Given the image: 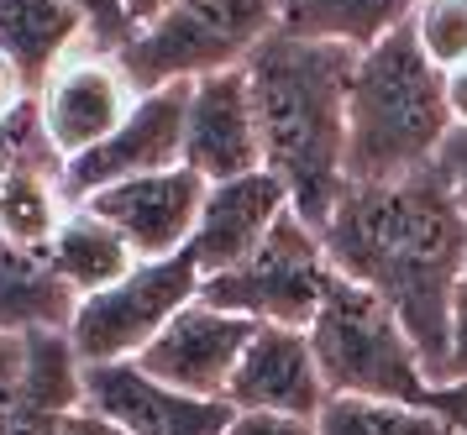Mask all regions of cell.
<instances>
[{"label":"cell","instance_id":"27","mask_svg":"<svg viewBox=\"0 0 467 435\" xmlns=\"http://www.w3.org/2000/svg\"><path fill=\"white\" fill-rule=\"evenodd\" d=\"M32 100H37V89L26 84V74L16 68V63L0 53V126L16 121V116H22V110H26Z\"/></svg>","mask_w":467,"mask_h":435},{"label":"cell","instance_id":"34","mask_svg":"<svg viewBox=\"0 0 467 435\" xmlns=\"http://www.w3.org/2000/svg\"><path fill=\"white\" fill-rule=\"evenodd\" d=\"M173 0H127V16H131V26H148L152 16H163Z\"/></svg>","mask_w":467,"mask_h":435},{"label":"cell","instance_id":"31","mask_svg":"<svg viewBox=\"0 0 467 435\" xmlns=\"http://www.w3.org/2000/svg\"><path fill=\"white\" fill-rule=\"evenodd\" d=\"M441 173L451 179V189L462 194V205H467V131H451L441 147Z\"/></svg>","mask_w":467,"mask_h":435},{"label":"cell","instance_id":"4","mask_svg":"<svg viewBox=\"0 0 467 435\" xmlns=\"http://www.w3.org/2000/svg\"><path fill=\"white\" fill-rule=\"evenodd\" d=\"M310 347H316L326 394H362V399H400V404H425L431 373L400 315L383 305L373 289L352 278H331L310 320Z\"/></svg>","mask_w":467,"mask_h":435},{"label":"cell","instance_id":"10","mask_svg":"<svg viewBox=\"0 0 467 435\" xmlns=\"http://www.w3.org/2000/svg\"><path fill=\"white\" fill-rule=\"evenodd\" d=\"M85 409L116 425L121 435H226L236 415L226 399L158 383L142 362H89Z\"/></svg>","mask_w":467,"mask_h":435},{"label":"cell","instance_id":"8","mask_svg":"<svg viewBox=\"0 0 467 435\" xmlns=\"http://www.w3.org/2000/svg\"><path fill=\"white\" fill-rule=\"evenodd\" d=\"M142 100V89L121 68V53L85 42L79 53H68L37 89V121L53 152L74 163L89 147H100L116 126L131 116V105Z\"/></svg>","mask_w":467,"mask_h":435},{"label":"cell","instance_id":"3","mask_svg":"<svg viewBox=\"0 0 467 435\" xmlns=\"http://www.w3.org/2000/svg\"><path fill=\"white\" fill-rule=\"evenodd\" d=\"M451 131L446 74L420 53L410 21L358 53L347 95V184L415 179L441 163Z\"/></svg>","mask_w":467,"mask_h":435},{"label":"cell","instance_id":"26","mask_svg":"<svg viewBox=\"0 0 467 435\" xmlns=\"http://www.w3.org/2000/svg\"><path fill=\"white\" fill-rule=\"evenodd\" d=\"M425 409L441 419L451 435H467V378H441V383H431Z\"/></svg>","mask_w":467,"mask_h":435},{"label":"cell","instance_id":"11","mask_svg":"<svg viewBox=\"0 0 467 435\" xmlns=\"http://www.w3.org/2000/svg\"><path fill=\"white\" fill-rule=\"evenodd\" d=\"M205 179L194 168H163V173H142L127 184H110L89 194L85 205L110 221L127 236L137 263H163V257H184L190 236L200 226V205H205Z\"/></svg>","mask_w":467,"mask_h":435},{"label":"cell","instance_id":"17","mask_svg":"<svg viewBox=\"0 0 467 435\" xmlns=\"http://www.w3.org/2000/svg\"><path fill=\"white\" fill-rule=\"evenodd\" d=\"M89 42L85 16L68 0H0V53L26 74L32 89Z\"/></svg>","mask_w":467,"mask_h":435},{"label":"cell","instance_id":"13","mask_svg":"<svg viewBox=\"0 0 467 435\" xmlns=\"http://www.w3.org/2000/svg\"><path fill=\"white\" fill-rule=\"evenodd\" d=\"M289 210H295L289 205V189L268 168L211 184L205 189V205H200V226L190 236V252H184L194 263V273H200V284L242 268Z\"/></svg>","mask_w":467,"mask_h":435},{"label":"cell","instance_id":"22","mask_svg":"<svg viewBox=\"0 0 467 435\" xmlns=\"http://www.w3.org/2000/svg\"><path fill=\"white\" fill-rule=\"evenodd\" d=\"M316 435H451L425 404L331 394L316 415Z\"/></svg>","mask_w":467,"mask_h":435},{"label":"cell","instance_id":"24","mask_svg":"<svg viewBox=\"0 0 467 435\" xmlns=\"http://www.w3.org/2000/svg\"><path fill=\"white\" fill-rule=\"evenodd\" d=\"M79 16H85V26H89V42L95 47H110V53H121L131 42V16H127V0H68Z\"/></svg>","mask_w":467,"mask_h":435},{"label":"cell","instance_id":"14","mask_svg":"<svg viewBox=\"0 0 467 435\" xmlns=\"http://www.w3.org/2000/svg\"><path fill=\"white\" fill-rule=\"evenodd\" d=\"M184 168H194L205 184L242 179V173L263 168V131H257L247 68L190 84V100H184Z\"/></svg>","mask_w":467,"mask_h":435},{"label":"cell","instance_id":"28","mask_svg":"<svg viewBox=\"0 0 467 435\" xmlns=\"http://www.w3.org/2000/svg\"><path fill=\"white\" fill-rule=\"evenodd\" d=\"M446 378H467V263L457 294H451V368H446Z\"/></svg>","mask_w":467,"mask_h":435},{"label":"cell","instance_id":"21","mask_svg":"<svg viewBox=\"0 0 467 435\" xmlns=\"http://www.w3.org/2000/svg\"><path fill=\"white\" fill-rule=\"evenodd\" d=\"M64 163L43 168H16L0 179V236L26 242V247H47V236L64 221Z\"/></svg>","mask_w":467,"mask_h":435},{"label":"cell","instance_id":"9","mask_svg":"<svg viewBox=\"0 0 467 435\" xmlns=\"http://www.w3.org/2000/svg\"><path fill=\"white\" fill-rule=\"evenodd\" d=\"M184 100H190V84L148 89L106 142L89 147L85 158H74V163H64L68 205H85L89 194H100L110 184H127V179L163 173V168L184 163Z\"/></svg>","mask_w":467,"mask_h":435},{"label":"cell","instance_id":"29","mask_svg":"<svg viewBox=\"0 0 467 435\" xmlns=\"http://www.w3.org/2000/svg\"><path fill=\"white\" fill-rule=\"evenodd\" d=\"M64 419L68 415H37V409H0V435H64Z\"/></svg>","mask_w":467,"mask_h":435},{"label":"cell","instance_id":"12","mask_svg":"<svg viewBox=\"0 0 467 435\" xmlns=\"http://www.w3.org/2000/svg\"><path fill=\"white\" fill-rule=\"evenodd\" d=\"M247 341H253V320L221 310V305H211V299L200 294V299H190V305L158 331V341H152L137 362H142L158 383H169V388L226 399V383H232L236 362L247 352Z\"/></svg>","mask_w":467,"mask_h":435},{"label":"cell","instance_id":"16","mask_svg":"<svg viewBox=\"0 0 467 435\" xmlns=\"http://www.w3.org/2000/svg\"><path fill=\"white\" fill-rule=\"evenodd\" d=\"M74 310H79V294L47 257V247H26V242L0 236V331H68Z\"/></svg>","mask_w":467,"mask_h":435},{"label":"cell","instance_id":"23","mask_svg":"<svg viewBox=\"0 0 467 435\" xmlns=\"http://www.w3.org/2000/svg\"><path fill=\"white\" fill-rule=\"evenodd\" d=\"M410 32L441 74L467 63V0H415Z\"/></svg>","mask_w":467,"mask_h":435},{"label":"cell","instance_id":"20","mask_svg":"<svg viewBox=\"0 0 467 435\" xmlns=\"http://www.w3.org/2000/svg\"><path fill=\"white\" fill-rule=\"evenodd\" d=\"M16 404L37 415H74L85 409V362L74 352L68 331L22 336V383Z\"/></svg>","mask_w":467,"mask_h":435},{"label":"cell","instance_id":"19","mask_svg":"<svg viewBox=\"0 0 467 435\" xmlns=\"http://www.w3.org/2000/svg\"><path fill=\"white\" fill-rule=\"evenodd\" d=\"M410 11H415V0H278V26L295 37L368 53L373 42L400 32Z\"/></svg>","mask_w":467,"mask_h":435},{"label":"cell","instance_id":"30","mask_svg":"<svg viewBox=\"0 0 467 435\" xmlns=\"http://www.w3.org/2000/svg\"><path fill=\"white\" fill-rule=\"evenodd\" d=\"M16 383H22V336L0 331V409L16 404Z\"/></svg>","mask_w":467,"mask_h":435},{"label":"cell","instance_id":"5","mask_svg":"<svg viewBox=\"0 0 467 435\" xmlns=\"http://www.w3.org/2000/svg\"><path fill=\"white\" fill-rule=\"evenodd\" d=\"M274 32L278 0H173L163 16L131 32L121 68L142 95L169 84H200L211 74L247 68V58Z\"/></svg>","mask_w":467,"mask_h":435},{"label":"cell","instance_id":"7","mask_svg":"<svg viewBox=\"0 0 467 435\" xmlns=\"http://www.w3.org/2000/svg\"><path fill=\"white\" fill-rule=\"evenodd\" d=\"M190 299H200V273L190 257L137 263L110 289L79 299V310L68 320V341L85 368L89 362H137Z\"/></svg>","mask_w":467,"mask_h":435},{"label":"cell","instance_id":"18","mask_svg":"<svg viewBox=\"0 0 467 435\" xmlns=\"http://www.w3.org/2000/svg\"><path fill=\"white\" fill-rule=\"evenodd\" d=\"M47 257L58 263V273L74 284L79 299H85V294L110 289L116 278H127V273L137 268L127 236L110 226V221H100L89 205H68L64 210L58 231L47 236Z\"/></svg>","mask_w":467,"mask_h":435},{"label":"cell","instance_id":"15","mask_svg":"<svg viewBox=\"0 0 467 435\" xmlns=\"http://www.w3.org/2000/svg\"><path fill=\"white\" fill-rule=\"evenodd\" d=\"M326 378H320L316 347L295 326H253V341L226 383L232 409H274V415L316 419L326 404Z\"/></svg>","mask_w":467,"mask_h":435},{"label":"cell","instance_id":"2","mask_svg":"<svg viewBox=\"0 0 467 435\" xmlns=\"http://www.w3.org/2000/svg\"><path fill=\"white\" fill-rule=\"evenodd\" d=\"M358 53L278 26L247 58L263 168L284 179L299 221L326 226L347 194V95Z\"/></svg>","mask_w":467,"mask_h":435},{"label":"cell","instance_id":"1","mask_svg":"<svg viewBox=\"0 0 467 435\" xmlns=\"http://www.w3.org/2000/svg\"><path fill=\"white\" fill-rule=\"evenodd\" d=\"M320 242L341 278L400 315L431 383H441L451 368V294L467 263V205L441 163L400 184H347Z\"/></svg>","mask_w":467,"mask_h":435},{"label":"cell","instance_id":"32","mask_svg":"<svg viewBox=\"0 0 467 435\" xmlns=\"http://www.w3.org/2000/svg\"><path fill=\"white\" fill-rule=\"evenodd\" d=\"M446 105H451V126L467 131V63L446 74Z\"/></svg>","mask_w":467,"mask_h":435},{"label":"cell","instance_id":"25","mask_svg":"<svg viewBox=\"0 0 467 435\" xmlns=\"http://www.w3.org/2000/svg\"><path fill=\"white\" fill-rule=\"evenodd\" d=\"M226 435H316V419L274 415V409H236Z\"/></svg>","mask_w":467,"mask_h":435},{"label":"cell","instance_id":"33","mask_svg":"<svg viewBox=\"0 0 467 435\" xmlns=\"http://www.w3.org/2000/svg\"><path fill=\"white\" fill-rule=\"evenodd\" d=\"M64 435H121V430L106 425L100 415H89V409H74V415L64 419Z\"/></svg>","mask_w":467,"mask_h":435},{"label":"cell","instance_id":"6","mask_svg":"<svg viewBox=\"0 0 467 435\" xmlns=\"http://www.w3.org/2000/svg\"><path fill=\"white\" fill-rule=\"evenodd\" d=\"M331 278H337V268L326 257L320 231L289 210L242 268L200 284V294L211 305H221V310L253 320V326H295V331H310V320H316Z\"/></svg>","mask_w":467,"mask_h":435}]
</instances>
